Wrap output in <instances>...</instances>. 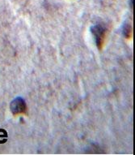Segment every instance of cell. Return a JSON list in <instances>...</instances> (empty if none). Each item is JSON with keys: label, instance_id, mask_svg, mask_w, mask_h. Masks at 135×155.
Returning a JSON list of instances; mask_svg holds the SVG:
<instances>
[{"label": "cell", "instance_id": "6da1fadb", "mask_svg": "<svg viewBox=\"0 0 135 155\" xmlns=\"http://www.w3.org/2000/svg\"><path fill=\"white\" fill-rule=\"evenodd\" d=\"M91 32L96 38V44L99 50H102L105 42L108 28L102 24H96L91 27Z\"/></svg>", "mask_w": 135, "mask_h": 155}, {"label": "cell", "instance_id": "5b68a950", "mask_svg": "<svg viewBox=\"0 0 135 155\" xmlns=\"http://www.w3.org/2000/svg\"><path fill=\"white\" fill-rule=\"evenodd\" d=\"M133 3H134V0H130V6H131V8L133 7Z\"/></svg>", "mask_w": 135, "mask_h": 155}, {"label": "cell", "instance_id": "7a4b0ae2", "mask_svg": "<svg viewBox=\"0 0 135 155\" xmlns=\"http://www.w3.org/2000/svg\"><path fill=\"white\" fill-rule=\"evenodd\" d=\"M10 110L14 115L24 114L27 111V104L23 97H17L11 102Z\"/></svg>", "mask_w": 135, "mask_h": 155}, {"label": "cell", "instance_id": "3957f363", "mask_svg": "<svg viewBox=\"0 0 135 155\" xmlns=\"http://www.w3.org/2000/svg\"><path fill=\"white\" fill-rule=\"evenodd\" d=\"M122 33L123 35L125 36V38H126V39H130V38H132L133 34L132 26L130 25L129 23H127V22H125V23L123 25Z\"/></svg>", "mask_w": 135, "mask_h": 155}, {"label": "cell", "instance_id": "277c9868", "mask_svg": "<svg viewBox=\"0 0 135 155\" xmlns=\"http://www.w3.org/2000/svg\"><path fill=\"white\" fill-rule=\"evenodd\" d=\"M7 137H8V134L5 130L0 129V144H3L7 141Z\"/></svg>", "mask_w": 135, "mask_h": 155}]
</instances>
